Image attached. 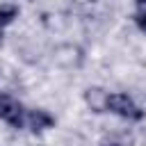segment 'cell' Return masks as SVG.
Masks as SVG:
<instances>
[{"mask_svg": "<svg viewBox=\"0 0 146 146\" xmlns=\"http://www.w3.org/2000/svg\"><path fill=\"white\" fill-rule=\"evenodd\" d=\"M105 110H110L123 119H130V121H139L144 116V110H139V105L125 94H107L105 96Z\"/></svg>", "mask_w": 146, "mask_h": 146, "instance_id": "6da1fadb", "label": "cell"}, {"mask_svg": "<svg viewBox=\"0 0 146 146\" xmlns=\"http://www.w3.org/2000/svg\"><path fill=\"white\" fill-rule=\"evenodd\" d=\"M0 119L14 128H21L25 123V110L21 103H16L9 96H0Z\"/></svg>", "mask_w": 146, "mask_h": 146, "instance_id": "7a4b0ae2", "label": "cell"}, {"mask_svg": "<svg viewBox=\"0 0 146 146\" xmlns=\"http://www.w3.org/2000/svg\"><path fill=\"white\" fill-rule=\"evenodd\" d=\"M52 123H55V119H52L48 112H43V110H32V112L25 114V125H27L30 130H34V132L46 130V128H50Z\"/></svg>", "mask_w": 146, "mask_h": 146, "instance_id": "3957f363", "label": "cell"}, {"mask_svg": "<svg viewBox=\"0 0 146 146\" xmlns=\"http://www.w3.org/2000/svg\"><path fill=\"white\" fill-rule=\"evenodd\" d=\"M105 91H100V89H89L87 91V103L96 110V112H100V110H105Z\"/></svg>", "mask_w": 146, "mask_h": 146, "instance_id": "277c9868", "label": "cell"}, {"mask_svg": "<svg viewBox=\"0 0 146 146\" xmlns=\"http://www.w3.org/2000/svg\"><path fill=\"white\" fill-rule=\"evenodd\" d=\"M16 14H18V9H16L14 5H5V7H0V27L7 25V23H11V21L16 18Z\"/></svg>", "mask_w": 146, "mask_h": 146, "instance_id": "5b68a950", "label": "cell"}, {"mask_svg": "<svg viewBox=\"0 0 146 146\" xmlns=\"http://www.w3.org/2000/svg\"><path fill=\"white\" fill-rule=\"evenodd\" d=\"M130 141L125 139V137H110V139H105L103 141V146H128Z\"/></svg>", "mask_w": 146, "mask_h": 146, "instance_id": "8992f818", "label": "cell"}, {"mask_svg": "<svg viewBox=\"0 0 146 146\" xmlns=\"http://www.w3.org/2000/svg\"><path fill=\"white\" fill-rule=\"evenodd\" d=\"M135 21H137V25H139V27L146 32V11H139V14L135 16Z\"/></svg>", "mask_w": 146, "mask_h": 146, "instance_id": "52a82bcc", "label": "cell"}, {"mask_svg": "<svg viewBox=\"0 0 146 146\" xmlns=\"http://www.w3.org/2000/svg\"><path fill=\"white\" fill-rule=\"evenodd\" d=\"M135 2H137V7H139L141 11H146V0H135Z\"/></svg>", "mask_w": 146, "mask_h": 146, "instance_id": "ba28073f", "label": "cell"}]
</instances>
